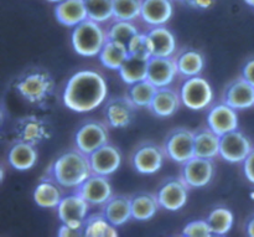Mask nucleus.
Returning <instances> with one entry per match:
<instances>
[{
	"label": "nucleus",
	"instance_id": "obj_1",
	"mask_svg": "<svg viewBox=\"0 0 254 237\" xmlns=\"http://www.w3.org/2000/svg\"><path fill=\"white\" fill-rule=\"evenodd\" d=\"M108 96V84L99 72L81 70L72 75L62 93L64 104L76 113H88L98 108Z\"/></svg>",
	"mask_w": 254,
	"mask_h": 237
},
{
	"label": "nucleus",
	"instance_id": "obj_2",
	"mask_svg": "<svg viewBox=\"0 0 254 237\" xmlns=\"http://www.w3.org/2000/svg\"><path fill=\"white\" fill-rule=\"evenodd\" d=\"M89 157L78 149L60 154L47 170V178L64 189H77L92 175Z\"/></svg>",
	"mask_w": 254,
	"mask_h": 237
},
{
	"label": "nucleus",
	"instance_id": "obj_3",
	"mask_svg": "<svg viewBox=\"0 0 254 237\" xmlns=\"http://www.w3.org/2000/svg\"><path fill=\"white\" fill-rule=\"evenodd\" d=\"M108 34L101 24L94 20L87 19L73 27L71 35L72 47L76 54L84 57H93L99 55L106 42Z\"/></svg>",
	"mask_w": 254,
	"mask_h": 237
},
{
	"label": "nucleus",
	"instance_id": "obj_4",
	"mask_svg": "<svg viewBox=\"0 0 254 237\" xmlns=\"http://www.w3.org/2000/svg\"><path fill=\"white\" fill-rule=\"evenodd\" d=\"M166 157L178 164H184L195 157V132L188 128H175L164 141Z\"/></svg>",
	"mask_w": 254,
	"mask_h": 237
},
{
	"label": "nucleus",
	"instance_id": "obj_5",
	"mask_svg": "<svg viewBox=\"0 0 254 237\" xmlns=\"http://www.w3.org/2000/svg\"><path fill=\"white\" fill-rule=\"evenodd\" d=\"M181 102L191 111L206 109L213 101V91L210 82L200 76L189 77L180 89Z\"/></svg>",
	"mask_w": 254,
	"mask_h": 237
},
{
	"label": "nucleus",
	"instance_id": "obj_6",
	"mask_svg": "<svg viewBox=\"0 0 254 237\" xmlns=\"http://www.w3.org/2000/svg\"><path fill=\"white\" fill-rule=\"evenodd\" d=\"M15 88L30 103H42L54 92L55 82L45 72H32L17 81Z\"/></svg>",
	"mask_w": 254,
	"mask_h": 237
},
{
	"label": "nucleus",
	"instance_id": "obj_7",
	"mask_svg": "<svg viewBox=\"0 0 254 237\" xmlns=\"http://www.w3.org/2000/svg\"><path fill=\"white\" fill-rule=\"evenodd\" d=\"M89 204L74 191L71 195H66L60 201L56 208L57 216L64 225L74 229H82L89 216Z\"/></svg>",
	"mask_w": 254,
	"mask_h": 237
},
{
	"label": "nucleus",
	"instance_id": "obj_8",
	"mask_svg": "<svg viewBox=\"0 0 254 237\" xmlns=\"http://www.w3.org/2000/svg\"><path fill=\"white\" fill-rule=\"evenodd\" d=\"M107 127L97 121H88L82 124L74 134V144L82 153L89 154L109 143Z\"/></svg>",
	"mask_w": 254,
	"mask_h": 237
},
{
	"label": "nucleus",
	"instance_id": "obj_9",
	"mask_svg": "<svg viewBox=\"0 0 254 237\" xmlns=\"http://www.w3.org/2000/svg\"><path fill=\"white\" fill-rule=\"evenodd\" d=\"M252 151L253 148L250 138L238 129L221 137L220 157L227 163H243Z\"/></svg>",
	"mask_w": 254,
	"mask_h": 237
},
{
	"label": "nucleus",
	"instance_id": "obj_10",
	"mask_svg": "<svg viewBox=\"0 0 254 237\" xmlns=\"http://www.w3.org/2000/svg\"><path fill=\"white\" fill-rule=\"evenodd\" d=\"M163 149L153 142H145L134 151L131 157V165L134 170L144 175L158 173L164 163Z\"/></svg>",
	"mask_w": 254,
	"mask_h": 237
},
{
	"label": "nucleus",
	"instance_id": "obj_11",
	"mask_svg": "<svg viewBox=\"0 0 254 237\" xmlns=\"http://www.w3.org/2000/svg\"><path fill=\"white\" fill-rule=\"evenodd\" d=\"M215 174L212 159L193 157L183 164L181 179L189 188H203L211 183Z\"/></svg>",
	"mask_w": 254,
	"mask_h": 237
},
{
	"label": "nucleus",
	"instance_id": "obj_12",
	"mask_svg": "<svg viewBox=\"0 0 254 237\" xmlns=\"http://www.w3.org/2000/svg\"><path fill=\"white\" fill-rule=\"evenodd\" d=\"M156 196L164 210L179 211L188 203L189 186L181 178L169 179L159 188Z\"/></svg>",
	"mask_w": 254,
	"mask_h": 237
},
{
	"label": "nucleus",
	"instance_id": "obj_13",
	"mask_svg": "<svg viewBox=\"0 0 254 237\" xmlns=\"http://www.w3.org/2000/svg\"><path fill=\"white\" fill-rule=\"evenodd\" d=\"M74 191L93 206H103L113 196V189L108 178L97 174H92Z\"/></svg>",
	"mask_w": 254,
	"mask_h": 237
},
{
	"label": "nucleus",
	"instance_id": "obj_14",
	"mask_svg": "<svg viewBox=\"0 0 254 237\" xmlns=\"http://www.w3.org/2000/svg\"><path fill=\"white\" fill-rule=\"evenodd\" d=\"M136 108L129 97H114L104 107V118L113 128H126L133 122Z\"/></svg>",
	"mask_w": 254,
	"mask_h": 237
},
{
	"label": "nucleus",
	"instance_id": "obj_15",
	"mask_svg": "<svg viewBox=\"0 0 254 237\" xmlns=\"http://www.w3.org/2000/svg\"><path fill=\"white\" fill-rule=\"evenodd\" d=\"M92 173L97 175L109 176L116 173L122 164L121 151L113 144H104L99 149L89 154Z\"/></svg>",
	"mask_w": 254,
	"mask_h": 237
},
{
	"label": "nucleus",
	"instance_id": "obj_16",
	"mask_svg": "<svg viewBox=\"0 0 254 237\" xmlns=\"http://www.w3.org/2000/svg\"><path fill=\"white\" fill-rule=\"evenodd\" d=\"M222 99L236 111L251 108L254 106V86L241 76L227 84Z\"/></svg>",
	"mask_w": 254,
	"mask_h": 237
},
{
	"label": "nucleus",
	"instance_id": "obj_17",
	"mask_svg": "<svg viewBox=\"0 0 254 237\" xmlns=\"http://www.w3.org/2000/svg\"><path fill=\"white\" fill-rule=\"evenodd\" d=\"M178 74V64L174 57L153 56L149 60L148 79L158 88L170 86Z\"/></svg>",
	"mask_w": 254,
	"mask_h": 237
},
{
	"label": "nucleus",
	"instance_id": "obj_18",
	"mask_svg": "<svg viewBox=\"0 0 254 237\" xmlns=\"http://www.w3.org/2000/svg\"><path fill=\"white\" fill-rule=\"evenodd\" d=\"M207 126L220 137L236 131L238 129L237 111L225 102L216 104L207 114Z\"/></svg>",
	"mask_w": 254,
	"mask_h": 237
},
{
	"label": "nucleus",
	"instance_id": "obj_19",
	"mask_svg": "<svg viewBox=\"0 0 254 237\" xmlns=\"http://www.w3.org/2000/svg\"><path fill=\"white\" fill-rule=\"evenodd\" d=\"M15 133L19 141L27 142L32 146H37L45 139L50 138L47 124L35 116H27L19 119L15 126Z\"/></svg>",
	"mask_w": 254,
	"mask_h": 237
},
{
	"label": "nucleus",
	"instance_id": "obj_20",
	"mask_svg": "<svg viewBox=\"0 0 254 237\" xmlns=\"http://www.w3.org/2000/svg\"><path fill=\"white\" fill-rule=\"evenodd\" d=\"M55 16L60 24L74 27L88 19V11L84 0H64L56 4Z\"/></svg>",
	"mask_w": 254,
	"mask_h": 237
},
{
	"label": "nucleus",
	"instance_id": "obj_21",
	"mask_svg": "<svg viewBox=\"0 0 254 237\" xmlns=\"http://www.w3.org/2000/svg\"><path fill=\"white\" fill-rule=\"evenodd\" d=\"M174 12L171 0H143L140 17L151 26H163L171 19Z\"/></svg>",
	"mask_w": 254,
	"mask_h": 237
},
{
	"label": "nucleus",
	"instance_id": "obj_22",
	"mask_svg": "<svg viewBox=\"0 0 254 237\" xmlns=\"http://www.w3.org/2000/svg\"><path fill=\"white\" fill-rule=\"evenodd\" d=\"M181 103L183 102H181L180 93L171 89L170 87H163L158 88L149 109L156 117L166 118L174 116L179 111Z\"/></svg>",
	"mask_w": 254,
	"mask_h": 237
},
{
	"label": "nucleus",
	"instance_id": "obj_23",
	"mask_svg": "<svg viewBox=\"0 0 254 237\" xmlns=\"http://www.w3.org/2000/svg\"><path fill=\"white\" fill-rule=\"evenodd\" d=\"M148 34L151 57H173L176 50V39L165 26H155Z\"/></svg>",
	"mask_w": 254,
	"mask_h": 237
},
{
	"label": "nucleus",
	"instance_id": "obj_24",
	"mask_svg": "<svg viewBox=\"0 0 254 237\" xmlns=\"http://www.w3.org/2000/svg\"><path fill=\"white\" fill-rule=\"evenodd\" d=\"M107 220L114 226H122L133 219L131 214V198L126 195L112 196L108 201L103 205L102 211Z\"/></svg>",
	"mask_w": 254,
	"mask_h": 237
},
{
	"label": "nucleus",
	"instance_id": "obj_25",
	"mask_svg": "<svg viewBox=\"0 0 254 237\" xmlns=\"http://www.w3.org/2000/svg\"><path fill=\"white\" fill-rule=\"evenodd\" d=\"M35 147L36 146L17 139L16 143L10 148L7 153V161L10 165L17 171L30 170L36 164L37 158H39Z\"/></svg>",
	"mask_w": 254,
	"mask_h": 237
},
{
	"label": "nucleus",
	"instance_id": "obj_26",
	"mask_svg": "<svg viewBox=\"0 0 254 237\" xmlns=\"http://www.w3.org/2000/svg\"><path fill=\"white\" fill-rule=\"evenodd\" d=\"M149 60H150L149 57L129 54L128 59L123 62L121 69L118 70L122 81L131 86L136 82L148 79Z\"/></svg>",
	"mask_w": 254,
	"mask_h": 237
},
{
	"label": "nucleus",
	"instance_id": "obj_27",
	"mask_svg": "<svg viewBox=\"0 0 254 237\" xmlns=\"http://www.w3.org/2000/svg\"><path fill=\"white\" fill-rule=\"evenodd\" d=\"M221 137L210 127L200 128L195 132V157L215 159L220 156Z\"/></svg>",
	"mask_w": 254,
	"mask_h": 237
},
{
	"label": "nucleus",
	"instance_id": "obj_28",
	"mask_svg": "<svg viewBox=\"0 0 254 237\" xmlns=\"http://www.w3.org/2000/svg\"><path fill=\"white\" fill-rule=\"evenodd\" d=\"M61 186L51 179L41 180L34 190V201L42 209H56L62 200Z\"/></svg>",
	"mask_w": 254,
	"mask_h": 237
},
{
	"label": "nucleus",
	"instance_id": "obj_29",
	"mask_svg": "<svg viewBox=\"0 0 254 237\" xmlns=\"http://www.w3.org/2000/svg\"><path fill=\"white\" fill-rule=\"evenodd\" d=\"M160 209L158 196L149 193H140L131 198V214L136 221H149Z\"/></svg>",
	"mask_w": 254,
	"mask_h": 237
},
{
	"label": "nucleus",
	"instance_id": "obj_30",
	"mask_svg": "<svg viewBox=\"0 0 254 237\" xmlns=\"http://www.w3.org/2000/svg\"><path fill=\"white\" fill-rule=\"evenodd\" d=\"M128 56L129 50L126 45L109 39L98 55L99 61L102 62L104 67L109 70H116V71L121 69L123 62L128 59Z\"/></svg>",
	"mask_w": 254,
	"mask_h": 237
},
{
	"label": "nucleus",
	"instance_id": "obj_31",
	"mask_svg": "<svg viewBox=\"0 0 254 237\" xmlns=\"http://www.w3.org/2000/svg\"><path fill=\"white\" fill-rule=\"evenodd\" d=\"M86 237H117L119 235L117 226L109 223L103 214H93L87 218L83 226Z\"/></svg>",
	"mask_w": 254,
	"mask_h": 237
},
{
	"label": "nucleus",
	"instance_id": "obj_32",
	"mask_svg": "<svg viewBox=\"0 0 254 237\" xmlns=\"http://www.w3.org/2000/svg\"><path fill=\"white\" fill-rule=\"evenodd\" d=\"M176 64H178L179 74L189 79V77L198 76L201 74L205 66V60L200 51L188 50L176 59Z\"/></svg>",
	"mask_w": 254,
	"mask_h": 237
},
{
	"label": "nucleus",
	"instance_id": "obj_33",
	"mask_svg": "<svg viewBox=\"0 0 254 237\" xmlns=\"http://www.w3.org/2000/svg\"><path fill=\"white\" fill-rule=\"evenodd\" d=\"M207 223L212 230L213 236H225L232 229L235 216L227 208H216L208 214Z\"/></svg>",
	"mask_w": 254,
	"mask_h": 237
},
{
	"label": "nucleus",
	"instance_id": "obj_34",
	"mask_svg": "<svg viewBox=\"0 0 254 237\" xmlns=\"http://www.w3.org/2000/svg\"><path fill=\"white\" fill-rule=\"evenodd\" d=\"M156 91L158 87L155 84L151 83L149 79H144L131 84L128 91V97L138 108H149Z\"/></svg>",
	"mask_w": 254,
	"mask_h": 237
},
{
	"label": "nucleus",
	"instance_id": "obj_35",
	"mask_svg": "<svg viewBox=\"0 0 254 237\" xmlns=\"http://www.w3.org/2000/svg\"><path fill=\"white\" fill-rule=\"evenodd\" d=\"M88 11V19L99 22H107L114 17L113 0H84Z\"/></svg>",
	"mask_w": 254,
	"mask_h": 237
},
{
	"label": "nucleus",
	"instance_id": "obj_36",
	"mask_svg": "<svg viewBox=\"0 0 254 237\" xmlns=\"http://www.w3.org/2000/svg\"><path fill=\"white\" fill-rule=\"evenodd\" d=\"M139 32L138 27L131 21L126 20H116L113 25L108 30V39L113 41H118L128 47L130 40Z\"/></svg>",
	"mask_w": 254,
	"mask_h": 237
},
{
	"label": "nucleus",
	"instance_id": "obj_37",
	"mask_svg": "<svg viewBox=\"0 0 254 237\" xmlns=\"http://www.w3.org/2000/svg\"><path fill=\"white\" fill-rule=\"evenodd\" d=\"M143 0H113L114 19L133 21L141 15Z\"/></svg>",
	"mask_w": 254,
	"mask_h": 237
},
{
	"label": "nucleus",
	"instance_id": "obj_38",
	"mask_svg": "<svg viewBox=\"0 0 254 237\" xmlns=\"http://www.w3.org/2000/svg\"><path fill=\"white\" fill-rule=\"evenodd\" d=\"M129 54L136 55V56H143V57H151L150 51V44H149L148 34H141L138 32L133 39L130 40L128 45Z\"/></svg>",
	"mask_w": 254,
	"mask_h": 237
},
{
	"label": "nucleus",
	"instance_id": "obj_39",
	"mask_svg": "<svg viewBox=\"0 0 254 237\" xmlns=\"http://www.w3.org/2000/svg\"><path fill=\"white\" fill-rule=\"evenodd\" d=\"M183 236L185 237H211L213 236L212 230L207 220H193L186 224L183 229Z\"/></svg>",
	"mask_w": 254,
	"mask_h": 237
},
{
	"label": "nucleus",
	"instance_id": "obj_40",
	"mask_svg": "<svg viewBox=\"0 0 254 237\" xmlns=\"http://www.w3.org/2000/svg\"><path fill=\"white\" fill-rule=\"evenodd\" d=\"M243 173H245L246 179L254 185V149L243 161Z\"/></svg>",
	"mask_w": 254,
	"mask_h": 237
},
{
	"label": "nucleus",
	"instance_id": "obj_41",
	"mask_svg": "<svg viewBox=\"0 0 254 237\" xmlns=\"http://www.w3.org/2000/svg\"><path fill=\"white\" fill-rule=\"evenodd\" d=\"M57 235L61 237H79V236H84V233L82 229H74V228H71V226L62 224L61 228L59 229Z\"/></svg>",
	"mask_w": 254,
	"mask_h": 237
},
{
	"label": "nucleus",
	"instance_id": "obj_42",
	"mask_svg": "<svg viewBox=\"0 0 254 237\" xmlns=\"http://www.w3.org/2000/svg\"><path fill=\"white\" fill-rule=\"evenodd\" d=\"M242 77L254 86V59L246 62L242 69Z\"/></svg>",
	"mask_w": 254,
	"mask_h": 237
},
{
	"label": "nucleus",
	"instance_id": "obj_43",
	"mask_svg": "<svg viewBox=\"0 0 254 237\" xmlns=\"http://www.w3.org/2000/svg\"><path fill=\"white\" fill-rule=\"evenodd\" d=\"M213 1L215 0H190L189 2L192 6L198 7V9H207V7H210L213 4Z\"/></svg>",
	"mask_w": 254,
	"mask_h": 237
},
{
	"label": "nucleus",
	"instance_id": "obj_44",
	"mask_svg": "<svg viewBox=\"0 0 254 237\" xmlns=\"http://www.w3.org/2000/svg\"><path fill=\"white\" fill-rule=\"evenodd\" d=\"M246 231H247L248 236L254 237V218H252L250 221H248L247 229H246Z\"/></svg>",
	"mask_w": 254,
	"mask_h": 237
},
{
	"label": "nucleus",
	"instance_id": "obj_45",
	"mask_svg": "<svg viewBox=\"0 0 254 237\" xmlns=\"http://www.w3.org/2000/svg\"><path fill=\"white\" fill-rule=\"evenodd\" d=\"M245 1H246V4L250 5V6H252L254 9V0H245Z\"/></svg>",
	"mask_w": 254,
	"mask_h": 237
},
{
	"label": "nucleus",
	"instance_id": "obj_46",
	"mask_svg": "<svg viewBox=\"0 0 254 237\" xmlns=\"http://www.w3.org/2000/svg\"><path fill=\"white\" fill-rule=\"evenodd\" d=\"M47 1H50V2H56V4H59V2L64 1V0H47Z\"/></svg>",
	"mask_w": 254,
	"mask_h": 237
}]
</instances>
